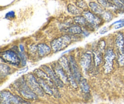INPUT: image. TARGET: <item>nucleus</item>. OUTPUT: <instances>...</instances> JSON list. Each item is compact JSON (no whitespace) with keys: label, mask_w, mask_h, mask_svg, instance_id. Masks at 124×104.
<instances>
[{"label":"nucleus","mask_w":124,"mask_h":104,"mask_svg":"<svg viewBox=\"0 0 124 104\" xmlns=\"http://www.w3.org/2000/svg\"><path fill=\"white\" fill-rule=\"evenodd\" d=\"M15 85L19 93L27 99L36 100L38 96L31 90L27 84L24 77H22L15 83Z\"/></svg>","instance_id":"nucleus-1"},{"label":"nucleus","mask_w":124,"mask_h":104,"mask_svg":"<svg viewBox=\"0 0 124 104\" xmlns=\"http://www.w3.org/2000/svg\"><path fill=\"white\" fill-rule=\"evenodd\" d=\"M72 41L69 35H65L54 39L51 42V48L54 52H59L66 48Z\"/></svg>","instance_id":"nucleus-2"},{"label":"nucleus","mask_w":124,"mask_h":104,"mask_svg":"<svg viewBox=\"0 0 124 104\" xmlns=\"http://www.w3.org/2000/svg\"><path fill=\"white\" fill-rule=\"evenodd\" d=\"M1 104H30L24 99L7 91L1 92Z\"/></svg>","instance_id":"nucleus-3"},{"label":"nucleus","mask_w":124,"mask_h":104,"mask_svg":"<svg viewBox=\"0 0 124 104\" xmlns=\"http://www.w3.org/2000/svg\"><path fill=\"white\" fill-rule=\"evenodd\" d=\"M24 77H25L27 84H28L29 87L38 96L42 97L44 96V91L42 90V87L38 81L37 78L35 75H33L31 74H28L25 75Z\"/></svg>","instance_id":"nucleus-4"},{"label":"nucleus","mask_w":124,"mask_h":104,"mask_svg":"<svg viewBox=\"0 0 124 104\" xmlns=\"http://www.w3.org/2000/svg\"><path fill=\"white\" fill-rule=\"evenodd\" d=\"M115 46L117 52V62L121 66L124 65V36L122 32L117 34L115 40Z\"/></svg>","instance_id":"nucleus-5"},{"label":"nucleus","mask_w":124,"mask_h":104,"mask_svg":"<svg viewBox=\"0 0 124 104\" xmlns=\"http://www.w3.org/2000/svg\"><path fill=\"white\" fill-rule=\"evenodd\" d=\"M1 58L6 63L14 66H18L21 62L20 57L12 50H7L1 52Z\"/></svg>","instance_id":"nucleus-6"},{"label":"nucleus","mask_w":124,"mask_h":104,"mask_svg":"<svg viewBox=\"0 0 124 104\" xmlns=\"http://www.w3.org/2000/svg\"><path fill=\"white\" fill-rule=\"evenodd\" d=\"M58 63L61 65L64 70L65 71L66 74H67L68 77H69V82L70 83L73 87L77 88V83L76 80L74 79L73 76L72 75V73L71 71V68H70V62L69 60H68L67 57L66 56H62L58 60Z\"/></svg>","instance_id":"nucleus-7"},{"label":"nucleus","mask_w":124,"mask_h":104,"mask_svg":"<svg viewBox=\"0 0 124 104\" xmlns=\"http://www.w3.org/2000/svg\"><path fill=\"white\" fill-rule=\"evenodd\" d=\"M116 57L113 50L111 47H108L105 53V63L104 65V72L105 74H108L113 69L114 60Z\"/></svg>","instance_id":"nucleus-8"},{"label":"nucleus","mask_w":124,"mask_h":104,"mask_svg":"<svg viewBox=\"0 0 124 104\" xmlns=\"http://www.w3.org/2000/svg\"><path fill=\"white\" fill-rule=\"evenodd\" d=\"M34 74H35V76L36 77H38L41 79L42 80H44L46 82H47L50 86H51L52 89L53 90V92H54V96H59V92H58V90H57V86H56L54 83L53 82V80L51 79V78L47 75V73H46L45 71H44L42 69H36L34 71Z\"/></svg>","instance_id":"nucleus-9"},{"label":"nucleus","mask_w":124,"mask_h":104,"mask_svg":"<svg viewBox=\"0 0 124 104\" xmlns=\"http://www.w3.org/2000/svg\"><path fill=\"white\" fill-rule=\"evenodd\" d=\"M83 16L85 18L88 24L94 27L99 26L102 23V19L97 16L96 13H92L89 10H85L83 12Z\"/></svg>","instance_id":"nucleus-10"},{"label":"nucleus","mask_w":124,"mask_h":104,"mask_svg":"<svg viewBox=\"0 0 124 104\" xmlns=\"http://www.w3.org/2000/svg\"><path fill=\"white\" fill-rule=\"evenodd\" d=\"M41 68L44 71L46 72L47 74V75L51 78L53 82L54 83L56 86L57 87L62 88L64 86V82L59 79V77L56 75L55 72L53 70V69H51L50 67H48L47 65H42L41 66Z\"/></svg>","instance_id":"nucleus-11"},{"label":"nucleus","mask_w":124,"mask_h":104,"mask_svg":"<svg viewBox=\"0 0 124 104\" xmlns=\"http://www.w3.org/2000/svg\"><path fill=\"white\" fill-rule=\"evenodd\" d=\"M52 69L55 72L56 75L59 77V79L64 82V84H67L69 82V77H68L67 74H66L65 71L62 68V67L61 66L58 62H54L52 65Z\"/></svg>","instance_id":"nucleus-12"},{"label":"nucleus","mask_w":124,"mask_h":104,"mask_svg":"<svg viewBox=\"0 0 124 104\" xmlns=\"http://www.w3.org/2000/svg\"><path fill=\"white\" fill-rule=\"evenodd\" d=\"M69 62H70V68H71V71L73 76L75 80H76V83H79L80 80L82 78L81 75V72H80L79 68L78 66L76 60L73 56L70 57Z\"/></svg>","instance_id":"nucleus-13"},{"label":"nucleus","mask_w":124,"mask_h":104,"mask_svg":"<svg viewBox=\"0 0 124 104\" xmlns=\"http://www.w3.org/2000/svg\"><path fill=\"white\" fill-rule=\"evenodd\" d=\"M92 55L89 53H85L81 57L80 60V65L84 71L89 69L92 65Z\"/></svg>","instance_id":"nucleus-14"},{"label":"nucleus","mask_w":124,"mask_h":104,"mask_svg":"<svg viewBox=\"0 0 124 104\" xmlns=\"http://www.w3.org/2000/svg\"><path fill=\"white\" fill-rule=\"evenodd\" d=\"M52 48L44 43H40L37 46V51L39 57H43L50 54Z\"/></svg>","instance_id":"nucleus-15"},{"label":"nucleus","mask_w":124,"mask_h":104,"mask_svg":"<svg viewBox=\"0 0 124 104\" xmlns=\"http://www.w3.org/2000/svg\"><path fill=\"white\" fill-rule=\"evenodd\" d=\"M88 6L91 9L92 11L96 14H102L104 10V7L99 4V3H96L95 2H90L88 4Z\"/></svg>","instance_id":"nucleus-16"},{"label":"nucleus","mask_w":124,"mask_h":104,"mask_svg":"<svg viewBox=\"0 0 124 104\" xmlns=\"http://www.w3.org/2000/svg\"><path fill=\"white\" fill-rule=\"evenodd\" d=\"M36 78H37V80L38 81L39 85H41V86L42 87V90L44 91V92L46 93V94L49 95H54V92H53V89L51 88V86H50L47 82H46L44 80H42V79H40V78H38V77H36Z\"/></svg>","instance_id":"nucleus-17"},{"label":"nucleus","mask_w":124,"mask_h":104,"mask_svg":"<svg viewBox=\"0 0 124 104\" xmlns=\"http://www.w3.org/2000/svg\"><path fill=\"white\" fill-rule=\"evenodd\" d=\"M68 12L75 16H79L83 13V11L82 9L79 8L77 6H75L71 4H69L67 6Z\"/></svg>","instance_id":"nucleus-18"},{"label":"nucleus","mask_w":124,"mask_h":104,"mask_svg":"<svg viewBox=\"0 0 124 104\" xmlns=\"http://www.w3.org/2000/svg\"><path fill=\"white\" fill-rule=\"evenodd\" d=\"M67 31L69 33L71 34H75V35H78V34H80L82 32V28L78 25V24H75V25H72L68 28L67 29Z\"/></svg>","instance_id":"nucleus-19"},{"label":"nucleus","mask_w":124,"mask_h":104,"mask_svg":"<svg viewBox=\"0 0 124 104\" xmlns=\"http://www.w3.org/2000/svg\"><path fill=\"white\" fill-rule=\"evenodd\" d=\"M79 85L81 86V90L85 93H88L90 91V87L88 85L87 80L84 78H81L79 81Z\"/></svg>","instance_id":"nucleus-20"},{"label":"nucleus","mask_w":124,"mask_h":104,"mask_svg":"<svg viewBox=\"0 0 124 104\" xmlns=\"http://www.w3.org/2000/svg\"><path fill=\"white\" fill-rule=\"evenodd\" d=\"M10 68L7 65L1 63L0 66V72H1V77H5L8 75L10 73Z\"/></svg>","instance_id":"nucleus-21"},{"label":"nucleus","mask_w":124,"mask_h":104,"mask_svg":"<svg viewBox=\"0 0 124 104\" xmlns=\"http://www.w3.org/2000/svg\"><path fill=\"white\" fill-rule=\"evenodd\" d=\"M102 54L103 53L96 51L94 52V62L96 66H98L101 63L102 61Z\"/></svg>","instance_id":"nucleus-22"},{"label":"nucleus","mask_w":124,"mask_h":104,"mask_svg":"<svg viewBox=\"0 0 124 104\" xmlns=\"http://www.w3.org/2000/svg\"><path fill=\"white\" fill-rule=\"evenodd\" d=\"M74 21H75V22L76 24L81 26H86L88 23L87 21V20H86L85 18L82 15L76 16L74 18Z\"/></svg>","instance_id":"nucleus-23"},{"label":"nucleus","mask_w":124,"mask_h":104,"mask_svg":"<svg viewBox=\"0 0 124 104\" xmlns=\"http://www.w3.org/2000/svg\"><path fill=\"white\" fill-rule=\"evenodd\" d=\"M76 5L77 7L82 9V10H88V5L84 0H76Z\"/></svg>","instance_id":"nucleus-24"},{"label":"nucleus","mask_w":124,"mask_h":104,"mask_svg":"<svg viewBox=\"0 0 124 104\" xmlns=\"http://www.w3.org/2000/svg\"><path fill=\"white\" fill-rule=\"evenodd\" d=\"M113 14L110 11H104V13L101 14V18L106 21H110L113 19Z\"/></svg>","instance_id":"nucleus-25"},{"label":"nucleus","mask_w":124,"mask_h":104,"mask_svg":"<svg viewBox=\"0 0 124 104\" xmlns=\"http://www.w3.org/2000/svg\"><path fill=\"white\" fill-rule=\"evenodd\" d=\"M105 42L103 40H100V41L98 42V46H97V51H98L99 52L103 53L105 50Z\"/></svg>","instance_id":"nucleus-26"},{"label":"nucleus","mask_w":124,"mask_h":104,"mask_svg":"<svg viewBox=\"0 0 124 104\" xmlns=\"http://www.w3.org/2000/svg\"><path fill=\"white\" fill-rule=\"evenodd\" d=\"M124 26V23H119V24H117V25H116V26H115V28H116V29H119V28H121Z\"/></svg>","instance_id":"nucleus-27"},{"label":"nucleus","mask_w":124,"mask_h":104,"mask_svg":"<svg viewBox=\"0 0 124 104\" xmlns=\"http://www.w3.org/2000/svg\"><path fill=\"white\" fill-rule=\"evenodd\" d=\"M107 31H108V30H107V28H104L102 29L101 31H100V33H101V34H104V33L107 32Z\"/></svg>","instance_id":"nucleus-28"},{"label":"nucleus","mask_w":124,"mask_h":104,"mask_svg":"<svg viewBox=\"0 0 124 104\" xmlns=\"http://www.w3.org/2000/svg\"><path fill=\"white\" fill-rule=\"evenodd\" d=\"M20 49H21V52H23V50H24V47H23V45H21V46H20Z\"/></svg>","instance_id":"nucleus-29"},{"label":"nucleus","mask_w":124,"mask_h":104,"mask_svg":"<svg viewBox=\"0 0 124 104\" xmlns=\"http://www.w3.org/2000/svg\"><path fill=\"white\" fill-rule=\"evenodd\" d=\"M121 1H122V0H121Z\"/></svg>","instance_id":"nucleus-30"}]
</instances>
